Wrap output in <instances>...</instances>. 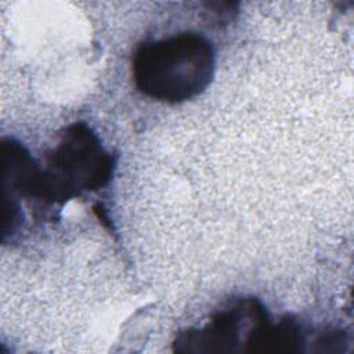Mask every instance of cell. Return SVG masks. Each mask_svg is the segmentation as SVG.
<instances>
[{
    "mask_svg": "<svg viewBox=\"0 0 354 354\" xmlns=\"http://www.w3.org/2000/svg\"><path fill=\"white\" fill-rule=\"evenodd\" d=\"M216 66L213 44L196 32L145 40L131 61L133 80L144 95L169 104L195 98L212 83Z\"/></svg>",
    "mask_w": 354,
    "mask_h": 354,
    "instance_id": "1",
    "label": "cell"
},
{
    "mask_svg": "<svg viewBox=\"0 0 354 354\" xmlns=\"http://www.w3.org/2000/svg\"><path fill=\"white\" fill-rule=\"evenodd\" d=\"M115 158L84 122L71 123L61 133L41 167L40 201L64 203L105 187L113 174Z\"/></svg>",
    "mask_w": 354,
    "mask_h": 354,
    "instance_id": "2",
    "label": "cell"
},
{
    "mask_svg": "<svg viewBox=\"0 0 354 354\" xmlns=\"http://www.w3.org/2000/svg\"><path fill=\"white\" fill-rule=\"evenodd\" d=\"M267 315L268 311L257 299L230 300L202 328L180 332L174 340V350L180 353L246 351L253 330Z\"/></svg>",
    "mask_w": 354,
    "mask_h": 354,
    "instance_id": "3",
    "label": "cell"
}]
</instances>
